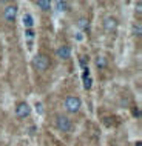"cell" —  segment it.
I'll list each match as a JSON object with an SVG mask.
<instances>
[{
	"label": "cell",
	"instance_id": "cell-1",
	"mask_svg": "<svg viewBox=\"0 0 142 146\" xmlns=\"http://www.w3.org/2000/svg\"><path fill=\"white\" fill-rule=\"evenodd\" d=\"M64 106L68 112L74 114V112H79V109H80V106H82V102H80V98L76 97V96H68L65 98Z\"/></svg>",
	"mask_w": 142,
	"mask_h": 146
},
{
	"label": "cell",
	"instance_id": "cell-2",
	"mask_svg": "<svg viewBox=\"0 0 142 146\" xmlns=\"http://www.w3.org/2000/svg\"><path fill=\"white\" fill-rule=\"evenodd\" d=\"M33 66L37 71L43 72V71H46L50 68V57L45 56V54H37V56L33 58Z\"/></svg>",
	"mask_w": 142,
	"mask_h": 146
},
{
	"label": "cell",
	"instance_id": "cell-3",
	"mask_svg": "<svg viewBox=\"0 0 142 146\" xmlns=\"http://www.w3.org/2000/svg\"><path fill=\"white\" fill-rule=\"evenodd\" d=\"M56 126H57L59 131L70 132L71 129H73V121H71L66 115H57L56 117Z\"/></svg>",
	"mask_w": 142,
	"mask_h": 146
},
{
	"label": "cell",
	"instance_id": "cell-4",
	"mask_svg": "<svg viewBox=\"0 0 142 146\" xmlns=\"http://www.w3.org/2000/svg\"><path fill=\"white\" fill-rule=\"evenodd\" d=\"M31 114V108L28 103H25V102H20L17 106H15V115L19 118H26Z\"/></svg>",
	"mask_w": 142,
	"mask_h": 146
},
{
	"label": "cell",
	"instance_id": "cell-5",
	"mask_svg": "<svg viewBox=\"0 0 142 146\" xmlns=\"http://www.w3.org/2000/svg\"><path fill=\"white\" fill-rule=\"evenodd\" d=\"M17 6L15 5H8L3 11V17H5L6 22H14L15 17H17Z\"/></svg>",
	"mask_w": 142,
	"mask_h": 146
},
{
	"label": "cell",
	"instance_id": "cell-6",
	"mask_svg": "<svg viewBox=\"0 0 142 146\" xmlns=\"http://www.w3.org/2000/svg\"><path fill=\"white\" fill-rule=\"evenodd\" d=\"M104 28L107 33H114L117 29V20L114 17H107L104 20Z\"/></svg>",
	"mask_w": 142,
	"mask_h": 146
},
{
	"label": "cell",
	"instance_id": "cell-7",
	"mask_svg": "<svg viewBox=\"0 0 142 146\" xmlns=\"http://www.w3.org/2000/svg\"><path fill=\"white\" fill-rule=\"evenodd\" d=\"M56 54H57L59 58L66 60V58H70V56H71V48H70V46H66V45H62V46H59V48H57Z\"/></svg>",
	"mask_w": 142,
	"mask_h": 146
},
{
	"label": "cell",
	"instance_id": "cell-8",
	"mask_svg": "<svg viewBox=\"0 0 142 146\" xmlns=\"http://www.w3.org/2000/svg\"><path fill=\"white\" fill-rule=\"evenodd\" d=\"M22 20H23V26H25L26 29H31V28H33V25H34V19H33V15H31V14H25Z\"/></svg>",
	"mask_w": 142,
	"mask_h": 146
},
{
	"label": "cell",
	"instance_id": "cell-9",
	"mask_svg": "<svg viewBox=\"0 0 142 146\" xmlns=\"http://www.w3.org/2000/svg\"><path fill=\"white\" fill-rule=\"evenodd\" d=\"M36 5H37V8H40L42 11H48L51 8V2H48V0H37Z\"/></svg>",
	"mask_w": 142,
	"mask_h": 146
},
{
	"label": "cell",
	"instance_id": "cell-10",
	"mask_svg": "<svg viewBox=\"0 0 142 146\" xmlns=\"http://www.w3.org/2000/svg\"><path fill=\"white\" fill-rule=\"evenodd\" d=\"M56 8L59 11H68L70 9V3L65 2V0H57V2H56Z\"/></svg>",
	"mask_w": 142,
	"mask_h": 146
},
{
	"label": "cell",
	"instance_id": "cell-11",
	"mask_svg": "<svg viewBox=\"0 0 142 146\" xmlns=\"http://www.w3.org/2000/svg\"><path fill=\"white\" fill-rule=\"evenodd\" d=\"M77 25H79V28H80V29H88L90 22L86 20L85 17H80V19H79V22H77Z\"/></svg>",
	"mask_w": 142,
	"mask_h": 146
},
{
	"label": "cell",
	"instance_id": "cell-12",
	"mask_svg": "<svg viewBox=\"0 0 142 146\" xmlns=\"http://www.w3.org/2000/svg\"><path fill=\"white\" fill-rule=\"evenodd\" d=\"M96 65H97V68H105L107 66V58L105 57H97L96 58Z\"/></svg>",
	"mask_w": 142,
	"mask_h": 146
},
{
	"label": "cell",
	"instance_id": "cell-13",
	"mask_svg": "<svg viewBox=\"0 0 142 146\" xmlns=\"http://www.w3.org/2000/svg\"><path fill=\"white\" fill-rule=\"evenodd\" d=\"M91 83H93L91 77H86V78H84V88H85V89H91Z\"/></svg>",
	"mask_w": 142,
	"mask_h": 146
},
{
	"label": "cell",
	"instance_id": "cell-14",
	"mask_svg": "<svg viewBox=\"0 0 142 146\" xmlns=\"http://www.w3.org/2000/svg\"><path fill=\"white\" fill-rule=\"evenodd\" d=\"M79 63H80V66L86 68V65H88V56H80V58H79Z\"/></svg>",
	"mask_w": 142,
	"mask_h": 146
},
{
	"label": "cell",
	"instance_id": "cell-15",
	"mask_svg": "<svg viewBox=\"0 0 142 146\" xmlns=\"http://www.w3.org/2000/svg\"><path fill=\"white\" fill-rule=\"evenodd\" d=\"M133 33H135V35H137V37L141 35V25H139V23L133 26Z\"/></svg>",
	"mask_w": 142,
	"mask_h": 146
},
{
	"label": "cell",
	"instance_id": "cell-16",
	"mask_svg": "<svg viewBox=\"0 0 142 146\" xmlns=\"http://www.w3.org/2000/svg\"><path fill=\"white\" fill-rule=\"evenodd\" d=\"M25 35H26L28 38H33V37H34V31H33V29H25Z\"/></svg>",
	"mask_w": 142,
	"mask_h": 146
},
{
	"label": "cell",
	"instance_id": "cell-17",
	"mask_svg": "<svg viewBox=\"0 0 142 146\" xmlns=\"http://www.w3.org/2000/svg\"><path fill=\"white\" fill-rule=\"evenodd\" d=\"M36 108H37V111L40 112V114L43 112V109H42V103H36Z\"/></svg>",
	"mask_w": 142,
	"mask_h": 146
},
{
	"label": "cell",
	"instance_id": "cell-18",
	"mask_svg": "<svg viewBox=\"0 0 142 146\" xmlns=\"http://www.w3.org/2000/svg\"><path fill=\"white\" fill-rule=\"evenodd\" d=\"M133 115L139 117V109H137V108H135V109H133Z\"/></svg>",
	"mask_w": 142,
	"mask_h": 146
},
{
	"label": "cell",
	"instance_id": "cell-19",
	"mask_svg": "<svg viewBox=\"0 0 142 146\" xmlns=\"http://www.w3.org/2000/svg\"><path fill=\"white\" fill-rule=\"evenodd\" d=\"M137 13L141 14V2H137Z\"/></svg>",
	"mask_w": 142,
	"mask_h": 146
}]
</instances>
